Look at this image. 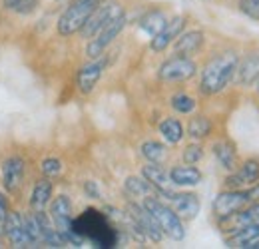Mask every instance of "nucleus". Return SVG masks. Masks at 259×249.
Listing matches in <instances>:
<instances>
[{
  "instance_id": "f257e3e1",
  "label": "nucleus",
  "mask_w": 259,
  "mask_h": 249,
  "mask_svg": "<svg viewBox=\"0 0 259 249\" xmlns=\"http://www.w3.org/2000/svg\"><path fill=\"white\" fill-rule=\"evenodd\" d=\"M72 231H76L84 241H90L94 247L100 249L116 247L120 235L110 218L92 208L72 219Z\"/></svg>"
},
{
  "instance_id": "f03ea898",
  "label": "nucleus",
  "mask_w": 259,
  "mask_h": 249,
  "mask_svg": "<svg viewBox=\"0 0 259 249\" xmlns=\"http://www.w3.org/2000/svg\"><path fill=\"white\" fill-rule=\"evenodd\" d=\"M237 62H239V56L233 50L220 52V54L211 56L201 70L199 92L203 96H215V94L224 92L235 76Z\"/></svg>"
},
{
  "instance_id": "7ed1b4c3",
  "label": "nucleus",
  "mask_w": 259,
  "mask_h": 249,
  "mask_svg": "<svg viewBox=\"0 0 259 249\" xmlns=\"http://www.w3.org/2000/svg\"><path fill=\"white\" fill-rule=\"evenodd\" d=\"M142 205L154 216V219L158 221L160 229L163 231V235H167L174 241H182L186 237V227H184V219L180 218L169 205H165L163 201H160L154 195L144 197Z\"/></svg>"
},
{
  "instance_id": "20e7f679",
  "label": "nucleus",
  "mask_w": 259,
  "mask_h": 249,
  "mask_svg": "<svg viewBox=\"0 0 259 249\" xmlns=\"http://www.w3.org/2000/svg\"><path fill=\"white\" fill-rule=\"evenodd\" d=\"M100 2L104 0H70V4L66 6V10L58 18V34L60 36H72L82 30V26L86 24V20L90 18V14L100 6Z\"/></svg>"
},
{
  "instance_id": "39448f33",
  "label": "nucleus",
  "mask_w": 259,
  "mask_h": 249,
  "mask_svg": "<svg viewBox=\"0 0 259 249\" xmlns=\"http://www.w3.org/2000/svg\"><path fill=\"white\" fill-rule=\"evenodd\" d=\"M126 22H128L126 12H120L118 16H114V18H112V20H110L102 30L98 32L90 42H88V46H86V56H88L90 60L100 58V56L104 54V50L116 40V36L126 28Z\"/></svg>"
},
{
  "instance_id": "423d86ee",
  "label": "nucleus",
  "mask_w": 259,
  "mask_h": 249,
  "mask_svg": "<svg viewBox=\"0 0 259 249\" xmlns=\"http://www.w3.org/2000/svg\"><path fill=\"white\" fill-rule=\"evenodd\" d=\"M195 74H197V64L190 56H182V54L169 56L158 68V78L162 82H186L192 80Z\"/></svg>"
},
{
  "instance_id": "0eeeda50",
  "label": "nucleus",
  "mask_w": 259,
  "mask_h": 249,
  "mask_svg": "<svg viewBox=\"0 0 259 249\" xmlns=\"http://www.w3.org/2000/svg\"><path fill=\"white\" fill-rule=\"evenodd\" d=\"M245 205H249V195H247V187L245 189H226L222 193L215 195L211 210L213 216L218 219H224L239 210H243Z\"/></svg>"
},
{
  "instance_id": "6e6552de",
  "label": "nucleus",
  "mask_w": 259,
  "mask_h": 249,
  "mask_svg": "<svg viewBox=\"0 0 259 249\" xmlns=\"http://www.w3.org/2000/svg\"><path fill=\"white\" fill-rule=\"evenodd\" d=\"M120 12H124V10H122V6H120L118 2H114V0H104V2H100V6L90 14V18L86 20V24L82 26L80 34H82L84 38H94L98 32L102 30L114 16H118Z\"/></svg>"
},
{
  "instance_id": "1a4fd4ad",
  "label": "nucleus",
  "mask_w": 259,
  "mask_h": 249,
  "mask_svg": "<svg viewBox=\"0 0 259 249\" xmlns=\"http://www.w3.org/2000/svg\"><path fill=\"white\" fill-rule=\"evenodd\" d=\"M259 180V161L257 159H245L241 165H237L233 172H229L226 178V189H245L253 186Z\"/></svg>"
},
{
  "instance_id": "9d476101",
  "label": "nucleus",
  "mask_w": 259,
  "mask_h": 249,
  "mask_svg": "<svg viewBox=\"0 0 259 249\" xmlns=\"http://www.w3.org/2000/svg\"><path fill=\"white\" fill-rule=\"evenodd\" d=\"M106 66H108V60L102 58V56H100V58H94L92 62L84 64V66L78 70V74H76L78 90L82 94L94 92V88H96V84L100 82V78H102Z\"/></svg>"
},
{
  "instance_id": "9b49d317",
  "label": "nucleus",
  "mask_w": 259,
  "mask_h": 249,
  "mask_svg": "<svg viewBox=\"0 0 259 249\" xmlns=\"http://www.w3.org/2000/svg\"><path fill=\"white\" fill-rule=\"evenodd\" d=\"M128 214L136 219V223L140 225V229L144 231L146 237H150L154 243H160V241H162L163 231L160 229V225H158V221L154 219V216H152L142 203H134V201H130Z\"/></svg>"
},
{
  "instance_id": "f8f14e48",
  "label": "nucleus",
  "mask_w": 259,
  "mask_h": 249,
  "mask_svg": "<svg viewBox=\"0 0 259 249\" xmlns=\"http://www.w3.org/2000/svg\"><path fill=\"white\" fill-rule=\"evenodd\" d=\"M2 229L14 247H32V241L24 229V216L20 212H8V216L2 223Z\"/></svg>"
},
{
  "instance_id": "ddd939ff",
  "label": "nucleus",
  "mask_w": 259,
  "mask_h": 249,
  "mask_svg": "<svg viewBox=\"0 0 259 249\" xmlns=\"http://www.w3.org/2000/svg\"><path fill=\"white\" fill-rule=\"evenodd\" d=\"M26 174V161L20 156H10L2 163V186L8 193H16L20 189L22 178Z\"/></svg>"
},
{
  "instance_id": "4468645a",
  "label": "nucleus",
  "mask_w": 259,
  "mask_h": 249,
  "mask_svg": "<svg viewBox=\"0 0 259 249\" xmlns=\"http://www.w3.org/2000/svg\"><path fill=\"white\" fill-rule=\"evenodd\" d=\"M171 203V210L184 219V221H192L197 218L199 210H201V201L199 197L192 191H171V195L167 197Z\"/></svg>"
},
{
  "instance_id": "2eb2a0df",
  "label": "nucleus",
  "mask_w": 259,
  "mask_h": 249,
  "mask_svg": "<svg viewBox=\"0 0 259 249\" xmlns=\"http://www.w3.org/2000/svg\"><path fill=\"white\" fill-rule=\"evenodd\" d=\"M184 28H186V16H174L171 20L165 22V26L156 36H152L150 48L154 52H163L169 44H174V40L184 32Z\"/></svg>"
},
{
  "instance_id": "dca6fc26",
  "label": "nucleus",
  "mask_w": 259,
  "mask_h": 249,
  "mask_svg": "<svg viewBox=\"0 0 259 249\" xmlns=\"http://www.w3.org/2000/svg\"><path fill=\"white\" fill-rule=\"evenodd\" d=\"M50 219L54 223L56 229H60L62 233H66L72 227V219H74V210H72V201L68 195H56L50 203Z\"/></svg>"
},
{
  "instance_id": "f3484780",
  "label": "nucleus",
  "mask_w": 259,
  "mask_h": 249,
  "mask_svg": "<svg viewBox=\"0 0 259 249\" xmlns=\"http://www.w3.org/2000/svg\"><path fill=\"white\" fill-rule=\"evenodd\" d=\"M233 80L239 86H253L259 80V52H249L247 56L239 58Z\"/></svg>"
},
{
  "instance_id": "a211bd4d",
  "label": "nucleus",
  "mask_w": 259,
  "mask_h": 249,
  "mask_svg": "<svg viewBox=\"0 0 259 249\" xmlns=\"http://www.w3.org/2000/svg\"><path fill=\"white\" fill-rule=\"evenodd\" d=\"M142 176L150 182V186L154 187L160 195H165V197L171 195V182H169V176L165 174V170H163L160 163L148 161V165L142 168Z\"/></svg>"
},
{
  "instance_id": "6ab92c4d",
  "label": "nucleus",
  "mask_w": 259,
  "mask_h": 249,
  "mask_svg": "<svg viewBox=\"0 0 259 249\" xmlns=\"http://www.w3.org/2000/svg\"><path fill=\"white\" fill-rule=\"evenodd\" d=\"M203 42H205V34L201 30L182 32L174 40V52L176 54H182V56H192L197 50H201Z\"/></svg>"
},
{
  "instance_id": "aec40b11",
  "label": "nucleus",
  "mask_w": 259,
  "mask_h": 249,
  "mask_svg": "<svg viewBox=\"0 0 259 249\" xmlns=\"http://www.w3.org/2000/svg\"><path fill=\"white\" fill-rule=\"evenodd\" d=\"M169 182L171 186H178V187H194L201 182V172L192 165V163H186V165H174L169 170Z\"/></svg>"
},
{
  "instance_id": "412c9836",
  "label": "nucleus",
  "mask_w": 259,
  "mask_h": 249,
  "mask_svg": "<svg viewBox=\"0 0 259 249\" xmlns=\"http://www.w3.org/2000/svg\"><path fill=\"white\" fill-rule=\"evenodd\" d=\"M211 152L226 172H233L237 168V150H235V144L231 140H218L213 144Z\"/></svg>"
},
{
  "instance_id": "4be33fe9",
  "label": "nucleus",
  "mask_w": 259,
  "mask_h": 249,
  "mask_svg": "<svg viewBox=\"0 0 259 249\" xmlns=\"http://www.w3.org/2000/svg\"><path fill=\"white\" fill-rule=\"evenodd\" d=\"M52 193H54V186H52V182L48 178L38 180L32 187V193H30V208L34 212L44 210L52 201Z\"/></svg>"
},
{
  "instance_id": "5701e85b",
  "label": "nucleus",
  "mask_w": 259,
  "mask_h": 249,
  "mask_svg": "<svg viewBox=\"0 0 259 249\" xmlns=\"http://www.w3.org/2000/svg\"><path fill=\"white\" fill-rule=\"evenodd\" d=\"M158 130H160L163 140L167 144H171V146L180 144L184 140V136H186L184 126H182V122L178 118H163L162 122H160V126H158Z\"/></svg>"
},
{
  "instance_id": "b1692460",
  "label": "nucleus",
  "mask_w": 259,
  "mask_h": 249,
  "mask_svg": "<svg viewBox=\"0 0 259 249\" xmlns=\"http://www.w3.org/2000/svg\"><path fill=\"white\" fill-rule=\"evenodd\" d=\"M165 22H167V18H165V14H163L162 10H150V12H146L140 18L138 26H140V30H144L152 38V36H156L165 26Z\"/></svg>"
},
{
  "instance_id": "393cba45",
  "label": "nucleus",
  "mask_w": 259,
  "mask_h": 249,
  "mask_svg": "<svg viewBox=\"0 0 259 249\" xmlns=\"http://www.w3.org/2000/svg\"><path fill=\"white\" fill-rule=\"evenodd\" d=\"M124 189H126V193L130 197H148V195H152L156 191L144 176H130V178H126Z\"/></svg>"
},
{
  "instance_id": "a878e982",
  "label": "nucleus",
  "mask_w": 259,
  "mask_h": 249,
  "mask_svg": "<svg viewBox=\"0 0 259 249\" xmlns=\"http://www.w3.org/2000/svg\"><path fill=\"white\" fill-rule=\"evenodd\" d=\"M211 130H213V124L207 116H194L188 124V136L195 142H201V140L209 138Z\"/></svg>"
},
{
  "instance_id": "bb28decb",
  "label": "nucleus",
  "mask_w": 259,
  "mask_h": 249,
  "mask_svg": "<svg viewBox=\"0 0 259 249\" xmlns=\"http://www.w3.org/2000/svg\"><path fill=\"white\" fill-rule=\"evenodd\" d=\"M169 106L174 108V112H178V114H192L195 110V106H197V102H195L194 96H190V94L186 92H178L171 96V100H169Z\"/></svg>"
},
{
  "instance_id": "cd10ccee",
  "label": "nucleus",
  "mask_w": 259,
  "mask_h": 249,
  "mask_svg": "<svg viewBox=\"0 0 259 249\" xmlns=\"http://www.w3.org/2000/svg\"><path fill=\"white\" fill-rule=\"evenodd\" d=\"M140 152H142V156L146 157L148 161H152V163H162L165 154H167L165 152V146L160 144V142H156V140L144 142L142 148H140Z\"/></svg>"
},
{
  "instance_id": "c85d7f7f",
  "label": "nucleus",
  "mask_w": 259,
  "mask_h": 249,
  "mask_svg": "<svg viewBox=\"0 0 259 249\" xmlns=\"http://www.w3.org/2000/svg\"><path fill=\"white\" fill-rule=\"evenodd\" d=\"M40 0H4V8L16 14H32L38 8Z\"/></svg>"
},
{
  "instance_id": "c756f323",
  "label": "nucleus",
  "mask_w": 259,
  "mask_h": 249,
  "mask_svg": "<svg viewBox=\"0 0 259 249\" xmlns=\"http://www.w3.org/2000/svg\"><path fill=\"white\" fill-rule=\"evenodd\" d=\"M40 170L46 178H54L62 172V161L58 157H44L42 163H40Z\"/></svg>"
},
{
  "instance_id": "7c9ffc66",
  "label": "nucleus",
  "mask_w": 259,
  "mask_h": 249,
  "mask_svg": "<svg viewBox=\"0 0 259 249\" xmlns=\"http://www.w3.org/2000/svg\"><path fill=\"white\" fill-rule=\"evenodd\" d=\"M182 157H184V163H192V165H195V163L203 157V148H201L199 144H190V146H186V150H184Z\"/></svg>"
},
{
  "instance_id": "2f4dec72",
  "label": "nucleus",
  "mask_w": 259,
  "mask_h": 249,
  "mask_svg": "<svg viewBox=\"0 0 259 249\" xmlns=\"http://www.w3.org/2000/svg\"><path fill=\"white\" fill-rule=\"evenodd\" d=\"M239 10L245 16L259 20V0H239Z\"/></svg>"
},
{
  "instance_id": "473e14b6",
  "label": "nucleus",
  "mask_w": 259,
  "mask_h": 249,
  "mask_svg": "<svg viewBox=\"0 0 259 249\" xmlns=\"http://www.w3.org/2000/svg\"><path fill=\"white\" fill-rule=\"evenodd\" d=\"M84 193L90 197V199H100L102 197V191H100V186L94 180H86L84 182Z\"/></svg>"
},
{
  "instance_id": "72a5a7b5",
  "label": "nucleus",
  "mask_w": 259,
  "mask_h": 249,
  "mask_svg": "<svg viewBox=\"0 0 259 249\" xmlns=\"http://www.w3.org/2000/svg\"><path fill=\"white\" fill-rule=\"evenodd\" d=\"M8 212H10V208H8V197H6V193L0 191V227H2L4 219L8 216Z\"/></svg>"
},
{
  "instance_id": "f704fd0d",
  "label": "nucleus",
  "mask_w": 259,
  "mask_h": 249,
  "mask_svg": "<svg viewBox=\"0 0 259 249\" xmlns=\"http://www.w3.org/2000/svg\"><path fill=\"white\" fill-rule=\"evenodd\" d=\"M0 247H2V233H0Z\"/></svg>"
},
{
  "instance_id": "c9c22d12",
  "label": "nucleus",
  "mask_w": 259,
  "mask_h": 249,
  "mask_svg": "<svg viewBox=\"0 0 259 249\" xmlns=\"http://www.w3.org/2000/svg\"><path fill=\"white\" fill-rule=\"evenodd\" d=\"M257 90H259V80H257Z\"/></svg>"
}]
</instances>
